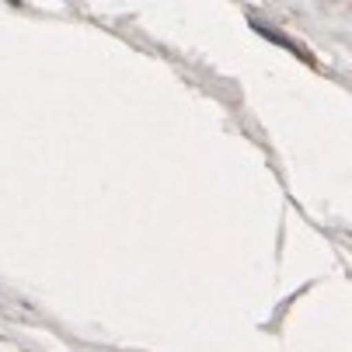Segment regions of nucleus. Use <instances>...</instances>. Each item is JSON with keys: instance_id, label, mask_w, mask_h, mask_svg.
Segmentation results:
<instances>
[]
</instances>
